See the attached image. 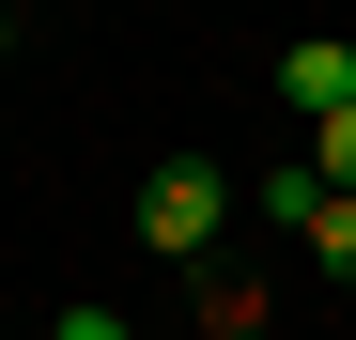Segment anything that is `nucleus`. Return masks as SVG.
Returning a JSON list of instances; mask_svg holds the SVG:
<instances>
[{
    "label": "nucleus",
    "instance_id": "obj_1",
    "mask_svg": "<svg viewBox=\"0 0 356 340\" xmlns=\"http://www.w3.org/2000/svg\"><path fill=\"white\" fill-rule=\"evenodd\" d=\"M232 232V186H217V170H155V186H140V248L155 263H202Z\"/></svg>",
    "mask_w": 356,
    "mask_h": 340
},
{
    "label": "nucleus",
    "instance_id": "obj_2",
    "mask_svg": "<svg viewBox=\"0 0 356 340\" xmlns=\"http://www.w3.org/2000/svg\"><path fill=\"white\" fill-rule=\"evenodd\" d=\"M279 93L310 108V124H325V108H356V46H325V31H310V46L279 62Z\"/></svg>",
    "mask_w": 356,
    "mask_h": 340
},
{
    "label": "nucleus",
    "instance_id": "obj_3",
    "mask_svg": "<svg viewBox=\"0 0 356 340\" xmlns=\"http://www.w3.org/2000/svg\"><path fill=\"white\" fill-rule=\"evenodd\" d=\"M310 263H325V278H356V186H325V201H310Z\"/></svg>",
    "mask_w": 356,
    "mask_h": 340
},
{
    "label": "nucleus",
    "instance_id": "obj_4",
    "mask_svg": "<svg viewBox=\"0 0 356 340\" xmlns=\"http://www.w3.org/2000/svg\"><path fill=\"white\" fill-rule=\"evenodd\" d=\"M310 155H325V186H356V108H325V124H310Z\"/></svg>",
    "mask_w": 356,
    "mask_h": 340
},
{
    "label": "nucleus",
    "instance_id": "obj_5",
    "mask_svg": "<svg viewBox=\"0 0 356 340\" xmlns=\"http://www.w3.org/2000/svg\"><path fill=\"white\" fill-rule=\"evenodd\" d=\"M63 340H124V325H108V309H63Z\"/></svg>",
    "mask_w": 356,
    "mask_h": 340
},
{
    "label": "nucleus",
    "instance_id": "obj_6",
    "mask_svg": "<svg viewBox=\"0 0 356 340\" xmlns=\"http://www.w3.org/2000/svg\"><path fill=\"white\" fill-rule=\"evenodd\" d=\"M0 46H16V16H0Z\"/></svg>",
    "mask_w": 356,
    "mask_h": 340
}]
</instances>
